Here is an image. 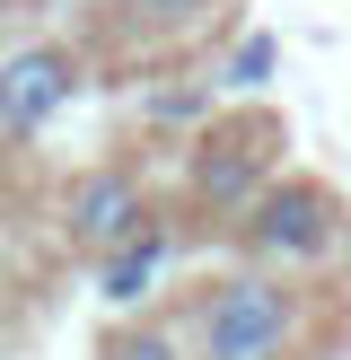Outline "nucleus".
Here are the masks:
<instances>
[{"label": "nucleus", "instance_id": "1", "mask_svg": "<svg viewBox=\"0 0 351 360\" xmlns=\"http://www.w3.org/2000/svg\"><path fill=\"white\" fill-rule=\"evenodd\" d=\"M281 150H290V123L272 105H220L211 123H193L185 132V167H176V220H185V238L211 229L228 246V229L281 176Z\"/></svg>", "mask_w": 351, "mask_h": 360}, {"label": "nucleus", "instance_id": "2", "mask_svg": "<svg viewBox=\"0 0 351 360\" xmlns=\"http://www.w3.org/2000/svg\"><path fill=\"white\" fill-rule=\"evenodd\" d=\"M176 316L193 334V360H307V281L220 264L176 290Z\"/></svg>", "mask_w": 351, "mask_h": 360}, {"label": "nucleus", "instance_id": "3", "mask_svg": "<svg viewBox=\"0 0 351 360\" xmlns=\"http://www.w3.org/2000/svg\"><path fill=\"white\" fill-rule=\"evenodd\" d=\"M343 246H351V202L316 167H281L255 193V211L228 229V264H255V273H281V281H316Z\"/></svg>", "mask_w": 351, "mask_h": 360}, {"label": "nucleus", "instance_id": "4", "mask_svg": "<svg viewBox=\"0 0 351 360\" xmlns=\"http://www.w3.org/2000/svg\"><path fill=\"white\" fill-rule=\"evenodd\" d=\"M176 202H158V176L140 167L132 150H105V158H79L53 193V238H62L70 264L97 273L105 255H123L132 238H150Z\"/></svg>", "mask_w": 351, "mask_h": 360}, {"label": "nucleus", "instance_id": "5", "mask_svg": "<svg viewBox=\"0 0 351 360\" xmlns=\"http://www.w3.org/2000/svg\"><path fill=\"white\" fill-rule=\"evenodd\" d=\"M88 97V44L79 35H18L0 44V150L44 141Z\"/></svg>", "mask_w": 351, "mask_h": 360}, {"label": "nucleus", "instance_id": "6", "mask_svg": "<svg viewBox=\"0 0 351 360\" xmlns=\"http://www.w3.org/2000/svg\"><path fill=\"white\" fill-rule=\"evenodd\" d=\"M237 27H246V0H97L88 44H114V53H193V44H211L220 53Z\"/></svg>", "mask_w": 351, "mask_h": 360}, {"label": "nucleus", "instance_id": "7", "mask_svg": "<svg viewBox=\"0 0 351 360\" xmlns=\"http://www.w3.org/2000/svg\"><path fill=\"white\" fill-rule=\"evenodd\" d=\"M176 246H185V220L167 211V220H158L150 238H132L123 255H105V264H97V299H105L114 316L158 308V273H167V255H176Z\"/></svg>", "mask_w": 351, "mask_h": 360}, {"label": "nucleus", "instance_id": "8", "mask_svg": "<svg viewBox=\"0 0 351 360\" xmlns=\"http://www.w3.org/2000/svg\"><path fill=\"white\" fill-rule=\"evenodd\" d=\"M272 70H281V35L272 27H237L220 53H211V88H220V105H263Z\"/></svg>", "mask_w": 351, "mask_h": 360}, {"label": "nucleus", "instance_id": "9", "mask_svg": "<svg viewBox=\"0 0 351 360\" xmlns=\"http://www.w3.org/2000/svg\"><path fill=\"white\" fill-rule=\"evenodd\" d=\"M97 360H193V334H185V316H176V299H158V308H140V316H114V326L97 334Z\"/></svg>", "mask_w": 351, "mask_h": 360}]
</instances>
